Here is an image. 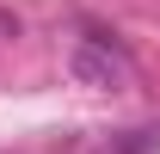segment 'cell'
I'll return each mask as SVG.
<instances>
[{
  "label": "cell",
  "instance_id": "obj_3",
  "mask_svg": "<svg viewBox=\"0 0 160 154\" xmlns=\"http://www.w3.org/2000/svg\"><path fill=\"white\" fill-rule=\"evenodd\" d=\"M12 37H25V19L12 6H0V43H12Z\"/></svg>",
  "mask_w": 160,
  "mask_h": 154
},
{
  "label": "cell",
  "instance_id": "obj_2",
  "mask_svg": "<svg viewBox=\"0 0 160 154\" xmlns=\"http://www.w3.org/2000/svg\"><path fill=\"white\" fill-rule=\"evenodd\" d=\"M154 142H160V130H129V142H105L99 154H148Z\"/></svg>",
  "mask_w": 160,
  "mask_h": 154
},
{
  "label": "cell",
  "instance_id": "obj_1",
  "mask_svg": "<svg viewBox=\"0 0 160 154\" xmlns=\"http://www.w3.org/2000/svg\"><path fill=\"white\" fill-rule=\"evenodd\" d=\"M68 74H74L80 86H117V80L129 74V62L111 49V37H80L74 49H68Z\"/></svg>",
  "mask_w": 160,
  "mask_h": 154
}]
</instances>
